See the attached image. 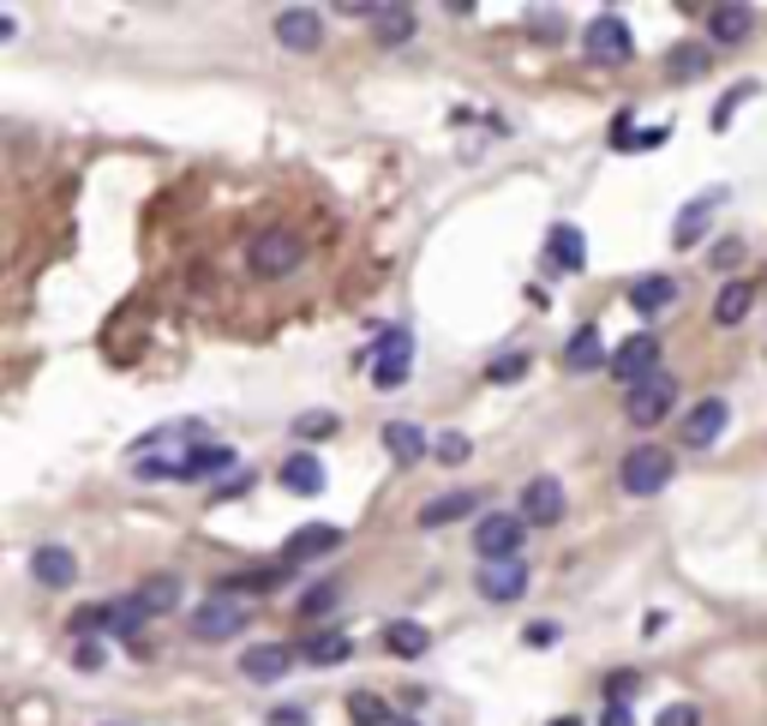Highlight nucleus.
Returning <instances> with one entry per match:
<instances>
[{
    "mask_svg": "<svg viewBox=\"0 0 767 726\" xmlns=\"http://www.w3.org/2000/svg\"><path fill=\"white\" fill-rule=\"evenodd\" d=\"M288 667H294V648H288V643L240 648V679H252V684H276V679H288Z\"/></svg>",
    "mask_w": 767,
    "mask_h": 726,
    "instance_id": "13",
    "label": "nucleus"
},
{
    "mask_svg": "<svg viewBox=\"0 0 767 726\" xmlns=\"http://www.w3.org/2000/svg\"><path fill=\"white\" fill-rule=\"evenodd\" d=\"M582 48H587V60H606V67H623V60L636 55V36H630V24H623L618 12H599V19L582 31Z\"/></svg>",
    "mask_w": 767,
    "mask_h": 726,
    "instance_id": "6",
    "label": "nucleus"
},
{
    "mask_svg": "<svg viewBox=\"0 0 767 726\" xmlns=\"http://www.w3.org/2000/svg\"><path fill=\"white\" fill-rule=\"evenodd\" d=\"M749 300H756V283L732 276V283L713 295V325H744V318H749Z\"/></svg>",
    "mask_w": 767,
    "mask_h": 726,
    "instance_id": "25",
    "label": "nucleus"
},
{
    "mask_svg": "<svg viewBox=\"0 0 767 726\" xmlns=\"http://www.w3.org/2000/svg\"><path fill=\"white\" fill-rule=\"evenodd\" d=\"M378 43H408L414 36V7H378Z\"/></svg>",
    "mask_w": 767,
    "mask_h": 726,
    "instance_id": "31",
    "label": "nucleus"
},
{
    "mask_svg": "<svg viewBox=\"0 0 767 726\" xmlns=\"http://www.w3.org/2000/svg\"><path fill=\"white\" fill-rule=\"evenodd\" d=\"M654 726H701V715L689 703H672V708H660V721Z\"/></svg>",
    "mask_w": 767,
    "mask_h": 726,
    "instance_id": "38",
    "label": "nucleus"
},
{
    "mask_svg": "<svg viewBox=\"0 0 767 726\" xmlns=\"http://www.w3.org/2000/svg\"><path fill=\"white\" fill-rule=\"evenodd\" d=\"M737 252H744V240H720V247H713V264H732Z\"/></svg>",
    "mask_w": 767,
    "mask_h": 726,
    "instance_id": "44",
    "label": "nucleus"
},
{
    "mask_svg": "<svg viewBox=\"0 0 767 726\" xmlns=\"http://www.w3.org/2000/svg\"><path fill=\"white\" fill-rule=\"evenodd\" d=\"M480 594H485V601H522V594H528V558L480 565Z\"/></svg>",
    "mask_w": 767,
    "mask_h": 726,
    "instance_id": "15",
    "label": "nucleus"
},
{
    "mask_svg": "<svg viewBox=\"0 0 767 726\" xmlns=\"http://www.w3.org/2000/svg\"><path fill=\"white\" fill-rule=\"evenodd\" d=\"M384 648L402 655V660H420L432 648V631H426V624H414V619H390V624H384Z\"/></svg>",
    "mask_w": 767,
    "mask_h": 726,
    "instance_id": "24",
    "label": "nucleus"
},
{
    "mask_svg": "<svg viewBox=\"0 0 767 726\" xmlns=\"http://www.w3.org/2000/svg\"><path fill=\"white\" fill-rule=\"evenodd\" d=\"M623 409H630L636 427H660V420L677 409V378H672V373H660V378H648V385H636Z\"/></svg>",
    "mask_w": 767,
    "mask_h": 726,
    "instance_id": "9",
    "label": "nucleus"
},
{
    "mask_svg": "<svg viewBox=\"0 0 767 726\" xmlns=\"http://www.w3.org/2000/svg\"><path fill=\"white\" fill-rule=\"evenodd\" d=\"M708 67H713L708 43H672V55H666V72H677V79H701Z\"/></svg>",
    "mask_w": 767,
    "mask_h": 726,
    "instance_id": "28",
    "label": "nucleus"
},
{
    "mask_svg": "<svg viewBox=\"0 0 767 726\" xmlns=\"http://www.w3.org/2000/svg\"><path fill=\"white\" fill-rule=\"evenodd\" d=\"M31 577L43 582V589H72V582H79V558H72L67 546H36Z\"/></svg>",
    "mask_w": 767,
    "mask_h": 726,
    "instance_id": "20",
    "label": "nucleus"
},
{
    "mask_svg": "<svg viewBox=\"0 0 767 726\" xmlns=\"http://www.w3.org/2000/svg\"><path fill=\"white\" fill-rule=\"evenodd\" d=\"M474 504H480V492H444V499L420 504V529H444V522H462V517H474Z\"/></svg>",
    "mask_w": 767,
    "mask_h": 726,
    "instance_id": "26",
    "label": "nucleus"
},
{
    "mask_svg": "<svg viewBox=\"0 0 767 726\" xmlns=\"http://www.w3.org/2000/svg\"><path fill=\"white\" fill-rule=\"evenodd\" d=\"M247 487H252V468H240V475H228L222 487L210 492V499H216V504H222V499H240V492H247Z\"/></svg>",
    "mask_w": 767,
    "mask_h": 726,
    "instance_id": "39",
    "label": "nucleus"
},
{
    "mask_svg": "<svg viewBox=\"0 0 767 726\" xmlns=\"http://www.w3.org/2000/svg\"><path fill=\"white\" fill-rule=\"evenodd\" d=\"M234 463H240V451H228V444H198V439H192L186 451L174 456L169 480H210V475H234Z\"/></svg>",
    "mask_w": 767,
    "mask_h": 726,
    "instance_id": "7",
    "label": "nucleus"
},
{
    "mask_svg": "<svg viewBox=\"0 0 767 726\" xmlns=\"http://www.w3.org/2000/svg\"><path fill=\"white\" fill-rule=\"evenodd\" d=\"M564 366H570V373H599V366H611L599 325H582V330H575V337L564 342Z\"/></svg>",
    "mask_w": 767,
    "mask_h": 726,
    "instance_id": "22",
    "label": "nucleus"
},
{
    "mask_svg": "<svg viewBox=\"0 0 767 726\" xmlns=\"http://www.w3.org/2000/svg\"><path fill=\"white\" fill-rule=\"evenodd\" d=\"M264 726H312V715H306V708H271Z\"/></svg>",
    "mask_w": 767,
    "mask_h": 726,
    "instance_id": "40",
    "label": "nucleus"
},
{
    "mask_svg": "<svg viewBox=\"0 0 767 726\" xmlns=\"http://www.w3.org/2000/svg\"><path fill=\"white\" fill-rule=\"evenodd\" d=\"M528 373V354L522 349H510V354H497L492 366H485V378H492V385H516V378Z\"/></svg>",
    "mask_w": 767,
    "mask_h": 726,
    "instance_id": "35",
    "label": "nucleus"
},
{
    "mask_svg": "<svg viewBox=\"0 0 767 726\" xmlns=\"http://www.w3.org/2000/svg\"><path fill=\"white\" fill-rule=\"evenodd\" d=\"M660 337L654 330H636V337H623V349H611V378H623V385H648V378H660Z\"/></svg>",
    "mask_w": 767,
    "mask_h": 726,
    "instance_id": "5",
    "label": "nucleus"
},
{
    "mask_svg": "<svg viewBox=\"0 0 767 726\" xmlns=\"http://www.w3.org/2000/svg\"><path fill=\"white\" fill-rule=\"evenodd\" d=\"M276 480H283L288 492H300V499H318V492H324V463H318L312 451H288L283 468H276Z\"/></svg>",
    "mask_w": 767,
    "mask_h": 726,
    "instance_id": "18",
    "label": "nucleus"
},
{
    "mask_svg": "<svg viewBox=\"0 0 767 726\" xmlns=\"http://www.w3.org/2000/svg\"><path fill=\"white\" fill-rule=\"evenodd\" d=\"M396 726H420V721H396Z\"/></svg>",
    "mask_w": 767,
    "mask_h": 726,
    "instance_id": "46",
    "label": "nucleus"
},
{
    "mask_svg": "<svg viewBox=\"0 0 767 726\" xmlns=\"http://www.w3.org/2000/svg\"><path fill=\"white\" fill-rule=\"evenodd\" d=\"M276 43L294 48V55H312V48L324 43V19H318L312 7H288L283 19H276Z\"/></svg>",
    "mask_w": 767,
    "mask_h": 726,
    "instance_id": "14",
    "label": "nucleus"
},
{
    "mask_svg": "<svg viewBox=\"0 0 767 726\" xmlns=\"http://www.w3.org/2000/svg\"><path fill=\"white\" fill-rule=\"evenodd\" d=\"M336 601H342L336 582H312V589H306V601H300V613L306 619H324V613H336Z\"/></svg>",
    "mask_w": 767,
    "mask_h": 726,
    "instance_id": "34",
    "label": "nucleus"
},
{
    "mask_svg": "<svg viewBox=\"0 0 767 726\" xmlns=\"http://www.w3.org/2000/svg\"><path fill=\"white\" fill-rule=\"evenodd\" d=\"M522 534H528V522L510 517V511H492L474 522V553L480 565H504V558H522Z\"/></svg>",
    "mask_w": 767,
    "mask_h": 726,
    "instance_id": "4",
    "label": "nucleus"
},
{
    "mask_svg": "<svg viewBox=\"0 0 767 726\" xmlns=\"http://www.w3.org/2000/svg\"><path fill=\"white\" fill-rule=\"evenodd\" d=\"M283 577H288V565H247V570H228L222 582H216V594H228V601H247V594H271V589H283Z\"/></svg>",
    "mask_w": 767,
    "mask_h": 726,
    "instance_id": "16",
    "label": "nucleus"
},
{
    "mask_svg": "<svg viewBox=\"0 0 767 726\" xmlns=\"http://www.w3.org/2000/svg\"><path fill=\"white\" fill-rule=\"evenodd\" d=\"M599 726H636L630 703H606V715H599Z\"/></svg>",
    "mask_w": 767,
    "mask_h": 726,
    "instance_id": "42",
    "label": "nucleus"
},
{
    "mask_svg": "<svg viewBox=\"0 0 767 726\" xmlns=\"http://www.w3.org/2000/svg\"><path fill=\"white\" fill-rule=\"evenodd\" d=\"M348 655H354V643L342 631H324V636H312V643H306V660H312V667H342Z\"/></svg>",
    "mask_w": 767,
    "mask_h": 726,
    "instance_id": "29",
    "label": "nucleus"
},
{
    "mask_svg": "<svg viewBox=\"0 0 767 726\" xmlns=\"http://www.w3.org/2000/svg\"><path fill=\"white\" fill-rule=\"evenodd\" d=\"M749 24H756V12H749V7H713L708 12V36H713V43H744Z\"/></svg>",
    "mask_w": 767,
    "mask_h": 726,
    "instance_id": "27",
    "label": "nucleus"
},
{
    "mask_svg": "<svg viewBox=\"0 0 767 726\" xmlns=\"http://www.w3.org/2000/svg\"><path fill=\"white\" fill-rule=\"evenodd\" d=\"M342 541H348V529H342V522H306V529H294V534H288L283 565H306V558L342 553Z\"/></svg>",
    "mask_w": 767,
    "mask_h": 726,
    "instance_id": "8",
    "label": "nucleus"
},
{
    "mask_svg": "<svg viewBox=\"0 0 767 726\" xmlns=\"http://www.w3.org/2000/svg\"><path fill=\"white\" fill-rule=\"evenodd\" d=\"M672 451H660V444H636L630 456H623L618 468V487L630 492V499H654L660 487H672Z\"/></svg>",
    "mask_w": 767,
    "mask_h": 726,
    "instance_id": "1",
    "label": "nucleus"
},
{
    "mask_svg": "<svg viewBox=\"0 0 767 726\" xmlns=\"http://www.w3.org/2000/svg\"><path fill=\"white\" fill-rule=\"evenodd\" d=\"M300 259H306V247L288 235V228H264V235L252 240V252H247L252 276H264V283H276V276H294V271H300Z\"/></svg>",
    "mask_w": 767,
    "mask_h": 726,
    "instance_id": "2",
    "label": "nucleus"
},
{
    "mask_svg": "<svg viewBox=\"0 0 767 726\" xmlns=\"http://www.w3.org/2000/svg\"><path fill=\"white\" fill-rule=\"evenodd\" d=\"M725 420H732V402H725V397H701L696 409L677 420V439H684L689 451H701V444H713L725 432Z\"/></svg>",
    "mask_w": 767,
    "mask_h": 726,
    "instance_id": "11",
    "label": "nucleus"
},
{
    "mask_svg": "<svg viewBox=\"0 0 767 726\" xmlns=\"http://www.w3.org/2000/svg\"><path fill=\"white\" fill-rule=\"evenodd\" d=\"M546 726H582V721H575V715H558V721H546Z\"/></svg>",
    "mask_w": 767,
    "mask_h": 726,
    "instance_id": "45",
    "label": "nucleus"
},
{
    "mask_svg": "<svg viewBox=\"0 0 767 726\" xmlns=\"http://www.w3.org/2000/svg\"><path fill=\"white\" fill-rule=\"evenodd\" d=\"M330 432H342V420L330 415V409H312V415H300V420H294V439H300V444L330 439Z\"/></svg>",
    "mask_w": 767,
    "mask_h": 726,
    "instance_id": "33",
    "label": "nucleus"
},
{
    "mask_svg": "<svg viewBox=\"0 0 767 726\" xmlns=\"http://www.w3.org/2000/svg\"><path fill=\"white\" fill-rule=\"evenodd\" d=\"M522 522H534V529L564 522V480H558V475L528 480V492H522Z\"/></svg>",
    "mask_w": 767,
    "mask_h": 726,
    "instance_id": "12",
    "label": "nucleus"
},
{
    "mask_svg": "<svg viewBox=\"0 0 767 726\" xmlns=\"http://www.w3.org/2000/svg\"><path fill=\"white\" fill-rule=\"evenodd\" d=\"M378 439H384V451H390L402 468H408V463H426V456H432V439L414 427V420H384Z\"/></svg>",
    "mask_w": 767,
    "mask_h": 726,
    "instance_id": "19",
    "label": "nucleus"
},
{
    "mask_svg": "<svg viewBox=\"0 0 767 726\" xmlns=\"http://www.w3.org/2000/svg\"><path fill=\"white\" fill-rule=\"evenodd\" d=\"M672 307H677V283H672V276H636V283H630V313H642L648 325L666 318Z\"/></svg>",
    "mask_w": 767,
    "mask_h": 726,
    "instance_id": "17",
    "label": "nucleus"
},
{
    "mask_svg": "<svg viewBox=\"0 0 767 726\" xmlns=\"http://www.w3.org/2000/svg\"><path fill=\"white\" fill-rule=\"evenodd\" d=\"M348 721H354V726H396L390 703H384V696H373V691H354V696H348Z\"/></svg>",
    "mask_w": 767,
    "mask_h": 726,
    "instance_id": "30",
    "label": "nucleus"
},
{
    "mask_svg": "<svg viewBox=\"0 0 767 726\" xmlns=\"http://www.w3.org/2000/svg\"><path fill=\"white\" fill-rule=\"evenodd\" d=\"M432 456H438V463H468V456H474V444H468V432H444V439L432 444Z\"/></svg>",
    "mask_w": 767,
    "mask_h": 726,
    "instance_id": "36",
    "label": "nucleus"
},
{
    "mask_svg": "<svg viewBox=\"0 0 767 726\" xmlns=\"http://www.w3.org/2000/svg\"><path fill=\"white\" fill-rule=\"evenodd\" d=\"M636 684H642L636 672H611V679H606V696H611V703H623V691H636Z\"/></svg>",
    "mask_w": 767,
    "mask_h": 726,
    "instance_id": "41",
    "label": "nucleus"
},
{
    "mask_svg": "<svg viewBox=\"0 0 767 726\" xmlns=\"http://www.w3.org/2000/svg\"><path fill=\"white\" fill-rule=\"evenodd\" d=\"M408 366H414V330L408 325H390L373 349V385L378 390H402L408 385Z\"/></svg>",
    "mask_w": 767,
    "mask_h": 726,
    "instance_id": "3",
    "label": "nucleus"
},
{
    "mask_svg": "<svg viewBox=\"0 0 767 726\" xmlns=\"http://www.w3.org/2000/svg\"><path fill=\"white\" fill-rule=\"evenodd\" d=\"M725 198V186H713V193H701V198H689L684 216H677V228H672V247H696L701 235H708V211Z\"/></svg>",
    "mask_w": 767,
    "mask_h": 726,
    "instance_id": "23",
    "label": "nucleus"
},
{
    "mask_svg": "<svg viewBox=\"0 0 767 726\" xmlns=\"http://www.w3.org/2000/svg\"><path fill=\"white\" fill-rule=\"evenodd\" d=\"M102 660H108V648H102V636H84V643L72 648V667H79V672H102Z\"/></svg>",
    "mask_w": 767,
    "mask_h": 726,
    "instance_id": "37",
    "label": "nucleus"
},
{
    "mask_svg": "<svg viewBox=\"0 0 767 726\" xmlns=\"http://www.w3.org/2000/svg\"><path fill=\"white\" fill-rule=\"evenodd\" d=\"M528 643H534V648L558 643V624H528Z\"/></svg>",
    "mask_w": 767,
    "mask_h": 726,
    "instance_id": "43",
    "label": "nucleus"
},
{
    "mask_svg": "<svg viewBox=\"0 0 767 726\" xmlns=\"http://www.w3.org/2000/svg\"><path fill=\"white\" fill-rule=\"evenodd\" d=\"M138 601H145L150 613H169V606L181 601V577H145L138 582Z\"/></svg>",
    "mask_w": 767,
    "mask_h": 726,
    "instance_id": "32",
    "label": "nucleus"
},
{
    "mask_svg": "<svg viewBox=\"0 0 767 726\" xmlns=\"http://www.w3.org/2000/svg\"><path fill=\"white\" fill-rule=\"evenodd\" d=\"M546 264L552 271H587V235L570 223H558L552 235H546Z\"/></svg>",
    "mask_w": 767,
    "mask_h": 726,
    "instance_id": "21",
    "label": "nucleus"
},
{
    "mask_svg": "<svg viewBox=\"0 0 767 726\" xmlns=\"http://www.w3.org/2000/svg\"><path fill=\"white\" fill-rule=\"evenodd\" d=\"M240 631H247V601L216 594V601H204L192 613V636H204V643H222V636H240Z\"/></svg>",
    "mask_w": 767,
    "mask_h": 726,
    "instance_id": "10",
    "label": "nucleus"
}]
</instances>
